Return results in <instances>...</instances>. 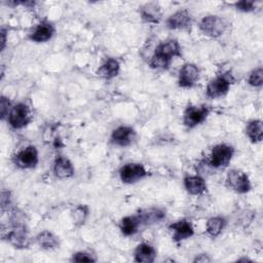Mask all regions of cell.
I'll use <instances>...</instances> for the list:
<instances>
[{"mask_svg": "<svg viewBox=\"0 0 263 263\" xmlns=\"http://www.w3.org/2000/svg\"><path fill=\"white\" fill-rule=\"evenodd\" d=\"M181 46L177 40L163 41L156 46L149 66L153 69H167L172 60L175 57H181Z\"/></svg>", "mask_w": 263, "mask_h": 263, "instance_id": "obj_1", "label": "cell"}, {"mask_svg": "<svg viewBox=\"0 0 263 263\" xmlns=\"http://www.w3.org/2000/svg\"><path fill=\"white\" fill-rule=\"evenodd\" d=\"M9 125L14 129L25 127L31 120V112L28 105L18 103L11 108L7 116Z\"/></svg>", "mask_w": 263, "mask_h": 263, "instance_id": "obj_2", "label": "cell"}, {"mask_svg": "<svg viewBox=\"0 0 263 263\" xmlns=\"http://www.w3.org/2000/svg\"><path fill=\"white\" fill-rule=\"evenodd\" d=\"M226 22L218 15H206L199 23L200 31L212 38L221 36L226 29Z\"/></svg>", "mask_w": 263, "mask_h": 263, "instance_id": "obj_3", "label": "cell"}, {"mask_svg": "<svg viewBox=\"0 0 263 263\" xmlns=\"http://www.w3.org/2000/svg\"><path fill=\"white\" fill-rule=\"evenodd\" d=\"M233 153L234 149L232 146L227 144H219L213 148L209 163L216 168L227 166L233 156Z\"/></svg>", "mask_w": 263, "mask_h": 263, "instance_id": "obj_4", "label": "cell"}, {"mask_svg": "<svg viewBox=\"0 0 263 263\" xmlns=\"http://www.w3.org/2000/svg\"><path fill=\"white\" fill-rule=\"evenodd\" d=\"M228 187L237 193H247L251 189V183L246 173L240 170H231L226 177Z\"/></svg>", "mask_w": 263, "mask_h": 263, "instance_id": "obj_5", "label": "cell"}, {"mask_svg": "<svg viewBox=\"0 0 263 263\" xmlns=\"http://www.w3.org/2000/svg\"><path fill=\"white\" fill-rule=\"evenodd\" d=\"M232 79L227 75H219L212 79L205 89L206 97L210 99H217L226 95L231 85Z\"/></svg>", "mask_w": 263, "mask_h": 263, "instance_id": "obj_6", "label": "cell"}, {"mask_svg": "<svg viewBox=\"0 0 263 263\" xmlns=\"http://www.w3.org/2000/svg\"><path fill=\"white\" fill-rule=\"evenodd\" d=\"M210 113L206 106H188L184 111L183 122L187 127H194L202 123Z\"/></svg>", "mask_w": 263, "mask_h": 263, "instance_id": "obj_7", "label": "cell"}, {"mask_svg": "<svg viewBox=\"0 0 263 263\" xmlns=\"http://www.w3.org/2000/svg\"><path fill=\"white\" fill-rule=\"evenodd\" d=\"M147 176V171L141 163H126L119 171L120 180L123 183L132 184Z\"/></svg>", "mask_w": 263, "mask_h": 263, "instance_id": "obj_8", "label": "cell"}, {"mask_svg": "<svg viewBox=\"0 0 263 263\" xmlns=\"http://www.w3.org/2000/svg\"><path fill=\"white\" fill-rule=\"evenodd\" d=\"M14 162L22 168H32L38 163V151L34 146H28L18 151L14 156Z\"/></svg>", "mask_w": 263, "mask_h": 263, "instance_id": "obj_9", "label": "cell"}, {"mask_svg": "<svg viewBox=\"0 0 263 263\" xmlns=\"http://www.w3.org/2000/svg\"><path fill=\"white\" fill-rule=\"evenodd\" d=\"M199 77V69L196 65L192 63H187L182 66L179 72V85L181 87L187 88L192 87Z\"/></svg>", "mask_w": 263, "mask_h": 263, "instance_id": "obj_10", "label": "cell"}, {"mask_svg": "<svg viewBox=\"0 0 263 263\" xmlns=\"http://www.w3.org/2000/svg\"><path fill=\"white\" fill-rule=\"evenodd\" d=\"M7 239L14 248L18 249L27 248L30 242L26 226L18 223L14 224L12 229L7 233Z\"/></svg>", "mask_w": 263, "mask_h": 263, "instance_id": "obj_11", "label": "cell"}, {"mask_svg": "<svg viewBox=\"0 0 263 263\" xmlns=\"http://www.w3.org/2000/svg\"><path fill=\"white\" fill-rule=\"evenodd\" d=\"M135 138H136V132L129 126H119L115 128L111 135L112 142L115 145L121 146V147L130 145L135 140Z\"/></svg>", "mask_w": 263, "mask_h": 263, "instance_id": "obj_12", "label": "cell"}, {"mask_svg": "<svg viewBox=\"0 0 263 263\" xmlns=\"http://www.w3.org/2000/svg\"><path fill=\"white\" fill-rule=\"evenodd\" d=\"M170 229L173 231V239L175 241L184 240L194 234L193 227L187 220H180L171 224Z\"/></svg>", "mask_w": 263, "mask_h": 263, "instance_id": "obj_13", "label": "cell"}, {"mask_svg": "<svg viewBox=\"0 0 263 263\" xmlns=\"http://www.w3.org/2000/svg\"><path fill=\"white\" fill-rule=\"evenodd\" d=\"M191 24V15L188 10L182 9L173 13L166 20V27L171 30L184 29Z\"/></svg>", "mask_w": 263, "mask_h": 263, "instance_id": "obj_14", "label": "cell"}, {"mask_svg": "<svg viewBox=\"0 0 263 263\" xmlns=\"http://www.w3.org/2000/svg\"><path fill=\"white\" fill-rule=\"evenodd\" d=\"M53 173L59 179H68L74 175V166L67 157L59 156L53 163Z\"/></svg>", "mask_w": 263, "mask_h": 263, "instance_id": "obj_15", "label": "cell"}, {"mask_svg": "<svg viewBox=\"0 0 263 263\" xmlns=\"http://www.w3.org/2000/svg\"><path fill=\"white\" fill-rule=\"evenodd\" d=\"M54 33L53 26L48 22L40 23L30 35V39L34 42H46Z\"/></svg>", "mask_w": 263, "mask_h": 263, "instance_id": "obj_16", "label": "cell"}, {"mask_svg": "<svg viewBox=\"0 0 263 263\" xmlns=\"http://www.w3.org/2000/svg\"><path fill=\"white\" fill-rule=\"evenodd\" d=\"M141 17L147 23L157 24L161 20V10L157 3H146L140 9Z\"/></svg>", "mask_w": 263, "mask_h": 263, "instance_id": "obj_17", "label": "cell"}, {"mask_svg": "<svg viewBox=\"0 0 263 263\" xmlns=\"http://www.w3.org/2000/svg\"><path fill=\"white\" fill-rule=\"evenodd\" d=\"M184 187L192 195H200L206 190L204 180L199 176H188L184 179Z\"/></svg>", "mask_w": 263, "mask_h": 263, "instance_id": "obj_18", "label": "cell"}, {"mask_svg": "<svg viewBox=\"0 0 263 263\" xmlns=\"http://www.w3.org/2000/svg\"><path fill=\"white\" fill-rule=\"evenodd\" d=\"M134 256H135V261L137 262L151 263L154 261L156 257V252L151 245L143 242L136 248Z\"/></svg>", "mask_w": 263, "mask_h": 263, "instance_id": "obj_19", "label": "cell"}, {"mask_svg": "<svg viewBox=\"0 0 263 263\" xmlns=\"http://www.w3.org/2000/svg\"><path fill=\"white\" fill-rule=\"evenodd\" d=\"M120 70V64L116 59H108L106 60L103 65L98 69L97 74L105 79H111L118 75Z\"/></svg>", "mask_w": 263, "mask_h": 263, "instance_id": "obj_20", "label": "cell"}, {"mask_svg": "<svg viewBox=\"0 0 263 263\" xmlns=\"http://www.w3.org/2000/svg\"><path fill=\"white\" fill-rule=\"evenodd\" d=\"M137 216L141 224H152L162 220L165 217V212L159 208H149L141 211Z\"/></svg>", "mask_w": 263, "mask_h": 263, "instance_id": "obj_21", "label": "cell"}, {"mask_svg": "<svg viewBox=\"0 0 263 263\" xmlns=\"http://www.w3.org/2000/svg\"><path fill=\"white\" fill-rule=\"evenodd\" d=\"M246 134L252 143L261 142L263 139V123L260 119L250 121L246 127Z\"/></svg>", "mask_w": 263, "mask_h": 263, "instance_id": "obj_22", "label": "cell"}, {"mask_svg": "<svg viewBox=\"0 0 263 263\" xmlns=\"http://www.w3.org/2000/svg\"><path fill=\"white\" fill-rule=\"evenodd\" d=\"M140 225H141V222L138 216H126L120 221L119 227L122 234L129 236L135 234L138 231V228Z\"/></svg>", "mask_w": 263, "mask_h": 263, "instance_id": "obj_23", "label": "cell"}, {"mask_svg": "<svg viewBox=\"0 0 263 263\" xmlns=\"http://www.w3.org/2000/svg\"><path fill=\"white\" fill-rule=\"evenodd\" d=\"M36 239H37L38 245L42 249H45V250H52V249L58 248V246H59L58 237L48 230H44V231L40 232L37 235Z\"/></svg>", "mask_w": 263, "mask_h": 263, "instance_id": "obj_24", "label": "cell"}, {"mask_svg": "<svg viewBox=\"0 0 263 263\" xmlns=\"http://www.w3.org/2000/svg\"><path fill=\"white\" fill-rule=\"evenodd\" d=\"M225 223V219L222 217H212L206 222V232L211 236L216 237L222 232Z\"/></svg>", "mask_w": 263, "mask_h": 263, "instance_id": "obj_25", "label": "cell"}, {"mask_svg": "<svg viewBox=\"0 0 263 263\" xmlns=\"http://www.w3.org/2000/svg\"><path fill=\"white\" fill-rule=\"evenodd\" d=\"M87 216H88V208H87V205H84V204L83 205L80 204V205L76 206L72 213L73 220H74L75 224L78 226L82 225L85 222Z\"/></svg>", "mask_w": 263, "mask_h": 263, "instance_id": "obj_26", "label": "cell"}, {"mask_svg": "<svg viewBox=\"0 0 263 263\" xmlns=\"http://www.w3.org/2000/svg\"><path fill=\"white\" fill-rule=\"evenodd\" d=\"M248 82L250 85L254 87H260L263 84V69L262 67H259L252 71L248 78Z\"/></svg>", "mask_w": 263, "mask_h": 263, "instance_id": "obj_27", "label": "cell"}, {"mask_svg": "<svg viewBox=\"0 0 263 263\" xmlns=\"http://www.w3.org/2000/svg\"><path fill=\"white\" fill-rule=\"evenodd\" d=\"M72 260L75 262H95L96 261V259L92 258L90 254L85 252H78L74 254Z\"/></svg>", "mask_w": 263, "mask_h": 263, "instance_id": "obj_28", "label": "cell"}, {"mask_svg": "<svg viewBox=\"0 0 263 263\" xmlns=\"http://www.w3.org/2000/svg\"><path fill=\"white\" fill-rule=\"evenodd\" d=\"M255 6V2L254 1H247V0H242V1H238L235 3V7L240 10V11H251L254 9Z\"/></svg>", "mask_w": 263, "mask_h": 263, "instance_id": "obj_29", "label": "cell"}, {"mask_svg": "<svg viewBox=\"0 0 263 263\" xmlns=\"http://www.w3.org/2000/svg\"><path fill=\"white\" fill-rule=\"evenodd\" d=\"M10 106V102L7 98L2 97L0 101V112H1V118L4 119L6 114H8V109Z\"/></svg>", "mask_w": 263, "mask_h": 263, "instance_id": "obj_30", "label": "cell"}, {"mask_svg": "<svg viewBox=\"0 0 263 263\" xmlns=\"http://www.w3.org/2000/svg\"><path fill=\"white\" fill-rule=\"evenodd\" d=\"M209 261H211V259L204 254H201L194 259V262H209Z\"/></svg>", "mask_w": 263, "mask_h": 263, "instance_id": "obj_31", "label": "cell"}, {"mask_svg": "<svg viewBox=\"0 0 263 263\" xmlns=\"http://www.w3.org/2000/svg\"><path fill=\"white\" fill-rule=\"evenodd\" d=\"M5 42H6V32H5V29L2 28L1 29V49L2 50L5 47Z\"/></svg>", "mask_w": 263, "mask_h": 263, "instance_id": "obj_32", "label": "cell"}]
</instances>
